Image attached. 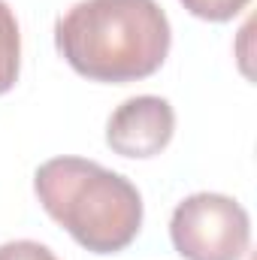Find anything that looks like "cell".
I'll use <instances>...</instances> for the list:
<instances>
[{
	"instance_id": "obj_1",
	"label": "cell",
	"mask_w": 257,
	"mask_h": 260,
	"mask_svg": "<svg viewBox=\"0 0 257 260\" xmlns=\"http://www.w3.org/2000/svg\"><path fill=\"white\" fill-rule=\"evenodd\" d=\"M173 30L157 0H82L55 24V49L88 82L127 85L154 76Z\"/></svg>"
},
{
	"instance_id": "obj_2",
	"label": "cell",
	"mask_w": 257,
	"mask_h": 260,
	"mask_svg": "<svg viewBox=\"0 0 257 260\" xmlns=\"http://www.w3.org/2000/svg\"><path fill=\"white\" fill-rule=\"evenodd\" d=\"M34 191L46 215L91 254H118L142 230L136 185L97 160L52 157L34 173Z\"/></svg>"
},
{
	"instance_id": "obj_3",
	"label": "cell",
	"mask_w": 257,
	"mask_h": 260,
	"mask_svg": "<svg viewBox=\"0 0 257 260\" xmlns=\"http://www.w3.org/2000/svg\"><path fill=\"white\" fill-rule=\"evenodd\" d=\"M170 239L185 260H242L251 242V218L239 200L200 191L173 209Z\"/></svg>"
},
{
	"instance_id": "obj_4",
	"label": "cell",
	"mask_w": 257,
	"mask_h": 260,
	"mask_svg": "<svg viewBox=\"0 0 257 260\" xmlns=\"http://www.w3.org/2000/svg\"><path fill=\"white\" fill-rule=\"evenodd\" d=\"M176 133V109L170 100L139 94L124 100L106 121V145L121 157H154Z\"/></svg>"
},
{
	"instance_id": "obj_5",
	"label": "cell",
	"mask_w": 257,
	"mask_h": 260,
	"mask_svg": "<svg viewBox=\"0 0 257 260\" xmlns=\"http://www.w3.org/2000/svg\"><path fill=\"white\" fill-rule=\"evenodd\" d=\"M21 73V34L15 12L6 0H0V94L12 91Z\"/></svg>"
},
{
	"instance_id": "obj_6",
	"label": "cell",
	"mask_w": 257,
	"mask_h": 260,
	"mask_svg": "<svg viewBox=\"0 0 257 260\" xmlns=\"http://www.w3.org/2000/svg\"><path fill=\"white\" fill-rule=\"evenodd\" d=\"M179 3L191 12L194 18H203V21H215V24H221V21L236 18L251 0H179Z\"/></svg>"
},
{
	"instance_id": "obj_7",
	"label": "cell",
	"mask_w": 257,
	"mask_h": 260,
	"mask_svg": "<svg viewBox=\"0 0 257 260\" xmlns=\"http://www.w3.org/2000/svg\"><path fill=\"white\" fill-rule=\"evenodd\" d=\"M0 260H58V254L34 239H15L0 245Z\"/></svg>"
}]
</instances>
